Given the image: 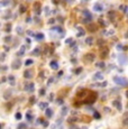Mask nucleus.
<instances>
[{
  "label": "nucleus",
  "mask_w": 128,
  "mask_h": 129,
  "mask_svg": "<svg viewBox=\"0 0 128 129\" xmlns=\"http://www.w3.org/2000/svg\"><path fill=\"white\" fill-rule=\"evenodd\" d=\"M78 96L81 98V102L84 105H92L97 100V93L95 92H90L87 90H82V92H79Z\"/></svg>",
  "instance_id": "nucleus-1"
},
{
  "label": "nucleus",
  "mask_w": 128,
  "mask_h": 129,
  "mask_svg": "<svg viewBox=\"0 0 128 129\" xmlns=\"http://www.w3.org/2000/svg\"><path fill=\"white\" fill-rule=\"evenodd\" d=\"M114 82L120 86H128V80L125 78H121V76H115Z\"/></svg>",
  "instance_id": "nucleus-2"
},
{
  "label": "nucleus",
  "mask_w": 128,
  "mask_h": 129,
  "mask_svg": "<svg viewBox=\"0 0 128 129\" xmlns=\"http://www.w3.org/2000/svg\"><path fill=\"white\" fill-rule=\"evenodd\" d=\"M82 15L85 17L84 23H89V20H91V19H92V15H91V12H89L88 10H83Z\"/></svg>",
  "instance_id": "nucleus-3"
},
{
  "label": "nucleus",
  "mask_w": 128,
  "mask_h": 129,
  "mask_svg": "<svg viewBox=\"0 0 128 129\" xmlns=\"http://www.w3.org/2000/svg\"><path fill=\"white\" fill-rule=\"evenodd\" d=\"M24 90L27 91V92H33V90H34V84H33V83H26L25 86H24Z\"/></svg>",
  "instance_id": "nucleus-4"
},
{
  "label": "nucleus",
  "mask_w": 128,
  "mask_h": 129,
  "mask_svg": "<svg viewBox=\"0 0 128 129\" xmlns=\"http://www.w3.org/2000/svg\"><path fill=\"white\" fill-rule=\"evenodd\" d=\"M118 61H119L121 64H126L127 57H125V55H118Z\"/></svg>",
  "instance_id": "nucleus-5"
},
{
  "label": "nucleus",
  "mask_w": 128,
  "mask_h": 129,
  "mask_svg": "<svg viewBox=\"0 0 128 129\" xmlns=\"http://www.w3.org/2000/svg\"><path fill=\"white\" fill-rule=\"evenodd\" d=\"M93 9H94V10H97V11H101L102 9H103V7H102V5L97 4V5H94V7H93Z\"/></svg>",
  "instance_id": "nucleus-6"
},
{
  "label": "nucleus",
  "mask_w": 128,
  "mask_h": 129,
  "mask_svg": "<svg viewBox=\"0 0 128 129\" xmlns=\"http://www.w3.org/2000/svg\"><path fill=\"white\" fill-rule=\"evenodd\" d=\"M51 68L53 69V70H57L58 69V63L57 62H51Z\"/></svg>",
  "instance_id": "nucleus-7"
},
{
  "label": "nucleus",
  "mask_w": 128,
  "mask_h": 129,
  "mask_svg": "<svg viewBox=\"0 0 128 129\" xmlns=\"http://www.w3.org/2000/svg\"><path fill=\"white\" fill-rule=\"evenodd\" d=\"M101 79H102V74L99 73V72H98V73H95L94 76H93V80H101Z\"/></svg>",
  "instance_id": "nucleus-8"
},
{
  "label": "nucleus",
  "mask_w": 128,
  "mask_h": 129,
  "mask_svg": "<svg viewBox=\"0 0 128 129\" xmlns=\"http://www.w3.org/2000/svg\"><path fill=\"white\" fill-rule=\"evenodd\" d=\"M19 65H20V61H19V59H17V61H15L13 63V69H18Z\"/></svg>",
  "instance_id": "nucleus-9"
},
{
  "label": "nucleus",
  "mask_w": 128,
  "mask_h": 129,
  "mask_svg": "<svg viewBox=\"0 0 128 129\" xmlns=\"http://www.w3.org/2000/svg\"><path fill=\"white\" fill-rule=\"evenodd\" d=\"M31 74H33V72H31L30 70H29V71H26V72H25V75H24V76H25L26 79H30L31 76H33V75H31Z\"/></svg>",
  "instance_id": "nucleus-10"
},
{
  "label": "nucleus",
  "mask_w": 128,
  "mask_h": 129,
  "mask_svg": "<svg viewBox=\"0 0 128 129\" xmlns=\"http://www.w3.org/2000/svg\"><path fill=\"white\" fill-rule=\"evenodd\" d=\"M114 106L118 109V110H121V105H120L119 101H114Z\"/></svg>",
  "instance_id": "nucleus-11"
},
{
  "label": "nucleus",
  "mask_w": 128,
  "mask_h": 129,
  "mask_svg": "<svg viewBox=\"0 0 128 129\" xmlns=\"http://www.w3.org/2000/svg\"><path fill=\"white\" fill-rule=\"evenodd\" d=\"M45 115H46V117H52V115H53V112H52V110L51 109H46L45 110Z\"/></svg>",
  "instance_id": "nucleus-12"
},
{
  "label": "nucleus",
  "mask_w": 128,
  "mask_h": 129,
  "mask_svg": "<svg viewBox=\"0 0 128 129\" xmlns=\"http://www.w3.org/2000/svg\"><path fill=\"white\" fill-rule=\"evenodd\" d=\"M26 118H27V120H28V121H31V119H33V116H31L30 111H29V112H27V115H26Z\"/></svg>",
  "instance_id": "nucleus-13"
},
{
  "label": "nucleus",
  "mask_w": 128,
  "mask_h": 129,
  "mask_svg": "<svg viewBox=\"0 0 128 129\" xmlns=\"http://www.w3.org/2000/svg\"><path fill=\"white\" fill-rule=\"evenodd\" d=\"M108 53H109V51H108L107 48H106L105 51H102V52H101V55H102V57H106V56H107V54H108Z\"/></svg>",
  "instance_id": "nucleus-14"
},
{
  "label": "nucleus",
  "mask_w": 128,
  "mask_h": 129,
  "mask_svg": "<svg viewBox=\"0 0 128 129\" xmlns=\"http://www.w3.org/2000/svg\"><path fill=\"white\" fill-rule=\"evenodd\" d=\"M97 68L103 69V68H105V63H103V62H99V63H97Z\"/></svg>",
  "instance_id": "nucleus-15"
},
{
  "label": "nucleus",
  "mask_w": 128,
  "mask_h": 129,
  "mask_svg": "<svg viewBox=\"0 0 128 129\" xmlns=\"http://www.w3.org/2000/svg\"><path fill=\"white\" fill-rule=\"evenodd\" d=\"M8 2H10V0H2V1L0 2V5H2V6H7Z\"/></svg>",
  "instance_id": "nucleus-16"
},
{
  "label": "nucleus",
  "mask_w": 128,
  "mask_h": 129,
  "mask_svg": "<svg viewBox=\"0 0 128 129\" xmlns=\"http://www.w3.org/2000/svg\"><path fill=\"white\" fill-rule=\"evenodd\" d=\"M36 38H38V41H41V39L44 38V35L43 34H37V35H36Z\"/></svg>",
  "instance_id": "nucleus-17"
},
{
  "label": "nucleus",
  "mask_w": 128,
  "mask_h": 129,
  "mask_svg": "<svg viewBox=\"0 0 128 129\" xmlns=\"http://www.w3.org/2000/svg\"><path fill=\"white\" fill-rule=\"evenodd\" d=\"M24 52H25V46H21L20 52H19V53H18V55H23V54H24Z\"/></svg>",
  "instance_id": "nucleus-18"
},
{
  "label": "nucleus",
  "mask_w": 128,
  "mask_h": 129,
  "mask_svg": "<svg viewBox=\"0 0 128 129\" xmlns=\"http://www.w3.org/2000/svg\"><path fill=\"white\" fill-rule=\"evenodd\" d=\"M39 107H41V108H43V109H45L46 107H47V102H44V103H41V105H39Z\"/></svg>",
  "instance_id": "nucleus-19"
},
{
  "label": "nucleus",
  "mask_w": 128,
  "mask_h": 129,
  "mask_svg": "<svg viewBox=\"0 0 128 129\" xmlns=\"http://www.w3.org/2000/svg\"><path fill=\"white\" fill-rule=\"evenodd\" d=\"M25 64L28 66V65H30V64H33V61H31V59H27V61L25 62Z\"/></svg>",
  "instance_id": "nucleus-20"
},
{
  "label": "nucleus",
  "mask_w": 128,
  "mask_h": 129,
  "mask_svg": "<svg viewBox=\"0 0 128 129\" xmlns=\"http://www.w3.org/2000/svg\"><path fill=\"white\" fill-rule=\"evenodd\" d=\"M92 39L93 38H91V37H89V38H87V44H89V45H90V44H92Z\"/></svg>",
  "instance_id": "nucleus-21"
},
{
  "label": "nucleus",
  "mask_w": 128,
  "mask_h": 129,
  "mask_svg": "<svg viewBox=\"0 0 128 129\" xmlns=\"http://www.w3.org/2000/svg\"><path fill=\"white\" fill-rule=\"evenodd\" d=\"M53 30H56V31H58V33H61V31H62V29H61L60 27H54Z\"/></svg>",
  "instance_id": "nucleus-22"
},
{
  "label": "nucleus",
  "mask_w": 128,
  "mask_h": 129,
  "mask_svg": "<svg viewBox=\"0 0 128 129\" xmlns=\"http://www.w3.org/2000/svg\"><path fill=\"white\" fill-rule=\"evenodd\" d=\"M25 127H27L25 123H20V125H18V128H25Z\"/></svg>",
  "instance_id": "nucleus-23"
},
{
  "label": "nucleus",
  "mask_w": 128,
  "mask_h": 129,
  "mask_svg": "<svg viewBox=\"0 0 128 129\" xmlns=\"http://www.w3.org/2000/svg\"><path fill=\"white\" fill-rule=\"evenodd\" d=\"M117 49H118V51L122 49V45H121V44H118V45H117Z\"/></svg>",
  "instance_id": "nucleus-24"
},
{
  "label": "nucleus",
  "mask_w": 128,
  "mask_h": 129,
  "mask_svg": "<svg viewBox=\"0 0 128 129\" xmlns=\"http://www.w3.org/2000/svg\"><path fill=\"white\" fill-rule=\"evenodd\" d=\"M16 119H19V120H20V119H21V115H20V113H16Z\"/></svg>",
  "instance_id": "nucleus-25"
},
{
  "label": "nucleus",
  "mask_w": 128,
  "mask_h": 129,
  "mask_svg": "<svg viewBox=\"0 0 128 129\" xmlns=\"http://www.w3.org/2000/svg\"><path fill=\"white\" fill-rule=\"evenodd\" d=\"M94 118H100V115L98 112H94Z\"/></svg>",
  "instance_id": "nucleus-26"
},
{
  "label": "nucleus",
  "mask_w": 128,
  "mask_h": 129,
  "mask_svg": "<svg viewBox=\"0 0 128 129\" xmlns=\"http://www.w3.org/2000/svg\"><path fill=\"white\" fill-rule=\"evenodd\" d=\"M17 31H18V34H21V33H23V31H21V28H20V27H18V28H17Z\"/></svg>",
  "instance_id": "nucleus-27"
},
{
  "label": "nucleus",
  "mask_w": 128,
  "mask_h": 129,
  "mask_svg": "<svg viewBox=\"0 0 128 129\" xmlns=\"http://www.w3.org/2000/svg\"><path fill=\"white\" fill-rule=\"evenodd\" d=\"M124 125H125V126H128V119H125V121H124Z\"/></svg>",
  "instance_id": "nucleus-28"
},
{
  "label": "nucleus",
  "mask_w": 128,
  "mask_h": 129,
  "mask_svg": "<svg viewBox=\"0 0 128 129\" xmlns=\"http://www.w3.org/2000/svg\"><path fill=\"white\" fill-rule=\"evenodd\" d=\"M11 41V36L10 37H6V42H10Z\"/></svg>",
  "instance_id": "nucleus-29"
},
{
  "label": "nucleus",
  "mask_w": 128,
  "mask_h": 129,
  "mask_svg": "<svg viewBox=\"0 0 128 129\" xmlns=\"http://www.w3.org/2000/svg\"><path fill=\"white\" fill-rule=\"evenodd\" d=\"M44 92H45V90H44V89H42V90H41V95H44V94H45Z\"/></svg>",
  "instance_id": "nucleus-30"
},
{
  "label": "nucleus",
  "mask_w": 128,
  "mask_h": 129,
  "mask_svg": "<svg viewBox=\"0 0 128 129\" xmlns=\"http://www.w3.org/2000/svg\"><path fill=\"white\" fill-rule=\"evenodd\" d=\"M81 70H82V68L78 69V70H77V71H75V73H77V74H79V73H80V71H81Z\"/></svg>",
  "instance_id": "nucleus-31"
},
{
  "label": "nucleus",
  "mask_w": 128,
  "mask_h": 129,
  "mask_svg": "<svg viewBox=\"0 0 128 129\" xmlns=\"http://www.w3.org/2000/svg\"><path fill=\"white\" fill-rule=\"evenodd\" d=\"M57 103H58V105H62V100H61V99H58V100H57Z\"/></svg>",
  "instance_id": "nucleus-32"
},
{
  "label": "nucleus",
  "mask_w": 128,
  "mask_h": 129,
  "mask_svg": "<svg viewBox=\"0 0 128 129\" xmlns=\"http://www.w3.org/2000/svg\"><path fill=\"white\" fill-rule=\"evenodd\" d=\"M43 125L46 127V126H48V122H47V121H46V122H43Z\"/></svg>",
  "instance_id": "nucleus-33"
},
{
  "label": "nucleus",
  "mask_w": 128,
  "mask_h": 129,
  "mask_svg": "<svg viewBox=\"0 0 128 129\" xmlns=\"http://www.w3.org/2000/svg\"><path fill=\"white\" fill-rule=\"evenodd\" d=\"M126 95H127V96H128V92H127V93H126Z\"/></svg>",
  "instance_id": "nucleus-34"
},
{
  "label": "nucleus",
  "mask_w": 128,
  "mask_h": 129,
  "mask_svg": "<svg viewBox=\"0 0 128 129\" xmlns=\"http://www.w3.org/2000/svg\"><path fill=\"white\" fill-rule=\"evenodd\" d=\"M68 1H72V0H68Z\"/></svg>",
  "instance_id": "nucleus-35"
}]
</instances>
